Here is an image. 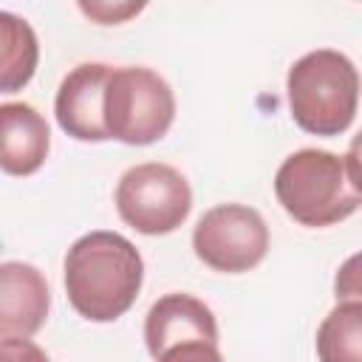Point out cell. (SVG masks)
Listing matches in <instances>:
<instances>
[{"label": "cell", "instance_id": "3957f363", "mask_svg": "<svg viewBox=\"0 0 362 362\" xmlns=\"http://www.w3.org/2000/svg\"><path fill=\"white\" fill-rule=\"evenodd\" d=\"M286 96L300 130L311 136H339L356 116L359 71L342 51H308L288 68Z\"/></svg>", "mask_w": 362, "mask_h": 362}, {"label": "cell", "instance_id": "2e32d148", "mask_svg": "<svg viewBox=\"0 0 362 362\" xmlns=\"http://www.w3.org/2000/svg\"><path fill=\"white\" fill-rule=\"evenodd\" d=\"M356 263L359 257H348L342 272L337 274V300L339 303H348V300H359V277H356Z\"/></svg>", "mask_w": 362, "mask_h": 362}, {"label": "cell", "instance_id": "30bf717a", "mask_svg": "<svg viewBox=\"0 0 362 362\" xmlns=\"http://www.w3.org/2000/svg\"><path fill=\"white\" fill-rule=\"evenodd\" d=\"M51 150L45 116L28 102L0 105V170L8 175H34Z\"/></svg>", "mask_w": 362, "mask_h": 362}, {"label": "cell", "instance_id": "277c9868", "mask_svg": "<svg viewBox=\"0 0 362 362\" xmlns=\"http://www.w3.org/2000/svg\"><path fill=\"white\" fill-rule=\"evenodd\" d=\"M175 119V96L167 79L150 68H110L102 96V122L107 139L144 147L167 136Z\"/></svg>", "mask_w": 362, "mask_h": 362}, {"label": "cell", "instance_id": "5bb4252c", "mask_svg": "<svg viewBox=\"0 0 362 362\" xmlns=\"http://www.w3.org/2000/svg\"><path fill=\"white\" fill-rule=\"evenodd\" d=\"M144 8V3H79V11L88 14L90 20L102 23V25H116V23H124L127 17L139 14Z\"/></svg>", "mask_w": 362, "mask_h": 362}, {"label": "cell", "instance_id": "52a82bcc", "mask_svg": "<svg viewBox=\"0 0 362 362\" xmlns=\"http://www.w3.org/2000/svg\"><path fill=\"white\" fill-rule=\"evenodd\" d=\"M110 65L82 62L68 71L57 88L54 113L57 124L76 141H107L102 122V96Z\"/></svg>", "mask_w": 362, "mask_h": 362}, {"label": "cell", "instance_id": "7a4b0ae2", "mask_svg": "<svg viewBox=\"0 0 362 362\" xmlns=\"http://www.w3.org/2000/svg\"><path fill=\"white\" fill-rule=\"evenodd\" d=\"M354 153L356 144L348 156L317 147L286 156L274 175V195L286 215L308 229L334 226L351 218L362 204Z\"/></svg>", "mask_w": 362, "mask_h": 362}, {"label": "cell", "instance_id": "9c48e42d", "mask_svg": "<svg viewBox=\"0 0 362 362\" xmlns=\"http://www.w3.org/2000/svg\"><path fill=\"white\" fill-rule=\"evenodd\" d=\"M144 342L150 356L156 359L161 351L178 342H215L218 345V322L212 308L184 291H173L158 297L144 317Z\"/></svg>", "mask_w": 362, "mask_h": 362}, {"label": "cell", "instance_id": "6da1fadb", "mask_svg": "<svg viewBox=\"0 0 362 362\" xmlns=\"http://www.w3.org/2000/svg\"><path fill=\"white\" fill-rule=\"evenodd\" d=\"M144 283L139 249L119 232L96 229L76 238L65 255V294L90 322H113L130 311Z\"/></svg>", "mask_w": 362, "mask_h": 362}, {"label": "cell", "instance_id": "ba28073f", "mask_svg": "<svg viewBox=\"0 0 362 362\" xmlns=\"http://www.w3.org/2000/svg\"><path fill=\"white\" fill-rule=\"evenodd\" d=\"M51 308L45 274L23 260L0 263V339L34 337Z\"/></svg>", "mask_w": 362, "mask_h": 362}, {"label": "cell", "instance_id": "4fadbf2b", "mask_svg": "<svg viewBox=\"0 0 362 362\" xmlns=\"http://www.w3.org/2000/svg\"><path fill=\"white\" fill-rule=\"evenodd\" d=\"M156 362H223L215 342H178L156 356Z\"/></svg>", "mask_w": 362, "mask_h": 362}, {"label": "cell", "instance_id": "5b68a950", "mask_svg": "<svg viewBox=\"0 0 362 362\" xmlns=\"http://www.w3.org/2000/svg\"><path fill=\"white\" fill-rule=\"evenodd\" d=\"M113 201L119 218L130 229L141 235H170L187 221L192 189L173 164L144 161L122 173Z\"/></svg>", "mask_w": 362, "mask_h": 362}, {"label": "cell", "instance_id": "8992f818", "mask_svg": "<svg viewBox=\"0 0 362 362\" xmlns=\"http://www.w3.org/2000/svg\"><path fill=\"white\" fill-rule=\"evenodd\" d=\"M195 257L212 272L240 274L255 269L269 252V226L246 204H218L192 229Z\"/></svg>", "mask_w": 362, "mask_h": 362}, {"label": "cell", "instance_id": "8fae6325", "mask_svg": "<svg viewBox=\"0 0 362 362\" xmlns=\"http://www.w3.org/2000/svg\"><path fill=\"white\" fill-rule=\"evenodd\" d=\"M40 40L28 20L0 8V93L23 90L37 71Z\"/></svg>", "mask_w": 362, "mask_h": 362}, {"label": "cell", "instance_id": "7c38bea8", "mask_svg": "<svg viewBox=\"0 0 362 362\" xmlns=\"http://www.w3.org/2000/svg\"><path fill=\"white\" fill-rule=\"evenodd\" d=\"M320 362H362V303H337L317 328Z\"/></svg>", "mask_w": 362, "mask_h": 362}, {"label": "cell", "instance_id": "9a60e30c", "mask_svg": "<svg viewBox=\"0 0 362 362\" xmlns=\"http://www.w3.org/2000/svg\"><path fill=\"white\" fill-rule=\"evenodd\" d=\"M0 362H51V359L28 337H8L0 339Z\"/></svg>", "mask_w": 362, "mask_h": 362}]
</instances>
